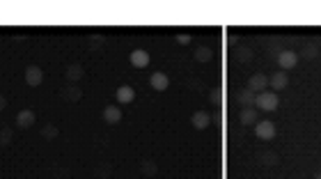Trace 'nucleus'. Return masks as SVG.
Segmentation results:
<instances>
[{
    "label": "nucleus",
    "mask_w": 321,
    "mask_h": 179,
    "mask_svg": "<svg viewBox=\"0 0 321 179\" xmlns=\"http://www.w3.org/2000/svg\"><path fill=\"white\" fill-rule=\"evenodd\" d=\"M44 133H46V136H58V129H46Z\"/></svg>",
    "instance_id": "aec40b11"
},
{
    "label": "nucleus",
    "mask_w": 321,
    "mask_h": 179,
    "mask_svg": "<svg viewBox=\"0 0 321 179\" xmlns=\"http://www.w3.org/2000/svg\"><path fill=\"white\" fill-rule=\"evenodd\" d=\"M241 124H257V108L252 106V108H243L241 110Z\"/></svg>",
    "instance_id": "4468645a"
},
{
    "label": "nucleus",
    "mask_w": 321,
    "mask_h": 179,
    "mask_svg": "<svg viewBox=\"0 0 321 179\" xmlns=\"http://www.w3.org/2000/svg\"><path fill=\"white\" fill-rule=\"evenodd\" d=\"M133 99H136V90H133L131 85H122V88H117V101L119 103H131Z\"/></svg>",
    "instance_id": "9b49d317"
},
{
    "label": "nucleus",
    "mask_w": 321,
    "mask_h": 179,
    "mask_svg": "<svg viewBox=\"0 0 321 179\" xmlns=\"http://www.w3.org/2000/svg\"><path fill=\"white\" fill-rule=\"evenodd\" d=\"M255 92H250V90H241V92H239L237 94V101L241 103V106L243 108H252L255 106Z\"/></svg>",
    "instance_id": "f8f14e48"
},
{
    "label": "nucleus",
    "mask_w": 321,
    "mask_h": 179,
    "mask_svg": "<svg viewBox=\"0 0 321 179\" xmlns=\"http://www.w3.org/2000/svg\"><path fill=\"white\" fill-rule=\"evenodd\" d=\"M5 106H7V101H5V96L0 94V110H5Z\"/></svg>",
    "instance_id": "412c9836"
},
{
    "label": "nucleus",
    "mask_w": 321,
    "mask_h": 179,
    "mask_svg": "<svg viewBox=\"0 0 321 179\" xmlns=\"http://www.w3.org/2000/svg\"><path fill=\"white\" fill-rule=\"evenodd\" d=\"M209 101L211 103H220V90H211V94H209Z\"/></svg>",
    "instance_id": "f3484780"
},
{
    "label": "nucleus",
    "mask_w": 321,
    "mask_h": 179,
    "mask_svg": "<svg viewBox=\"0 0 321 179\" xmlns=\"http://www.w3.org/2000/svg\"><path fill=\"white\" fill-rule=\"evenodd\" d=\"M278 65H280V69H285V72L294 69V67L298 65V53H294V51H282V53L278 55Z\"/></svg>",
    "instance_id": "7ed1b4c3"
},
{
    "label": "nucleus",
    "mask_w": 321,
    "mask_h": 179,
    "mask_svg": "<svg viewBox=\"0 0 321 179\" xmlns=\"http://www.w3.org/2000/svg\"><path fill=\"white\" fill-rule=\"evenodd\" d=\"M131 65L136 67V69H145V67L149 65V53L143 51V48H136L131 53Z\"/></svg>",
    "instance_id": "1a4fd4ad"
},
{
    "label": "nucleus",
    "mask_w": 321,
    "mask_h": 179,
    "mask_svg": "<svg viewBox=\"0 0 321 179\" xmlns=\"http://www.w3.org/2000/svg\"><path fill=\"white\" fill-rule=\"evenodd\" d=\"M211 58H214V51H211L209 46H200L195 51V60H197V62H209Z\"/></svg>",
    "instance_id": "2eb2a0df"
},
{
    "label": "nucleus",
    "mask_w": 321,
    "mask_h": 179,
    "mask_svg": "<svg viewBox=\"0 0 321 179\" xmlns=\"http://www.w3.org/2000/svg\"><path fill=\"white\" fill-rule=\"evenodd\" d=\"M190 39H193V37H190V35H177V42L181 44V46H188V44H190Z\"/></svg>",
    "instance_id": "a211bd4d"
},
{
    "label": "nucleus",
    "mask_w": 321,
    "mask_h": 179,
    "mask_svg": "<svg viewBox=\"0 0 321 179\" xmlns=\"http://www.w3.org/2000/svg\"><path fill=\"white\" fill-rule=\"evenodd\" d=\"M315 179H321V173H319V175H317V177H315Z\"/></svg>",
    "instance_id": "4be33fe9"
},
{
    "label": "nucleus",
    "mask_w": 321,
    "mask_h": 179,
    "mask_svg": "<svg viewBox=\"0 0 321 179\" xmlns=\"http://www.w3.org/2000/svg\"><path fill=\"white\" fill-rule=\"evenodd\" d=\"M255 136L262 138V140H271V138L275 136V124H273V122H268V119L257 122V124H255Z\"/></svg>",
    "instance_id": "f03ea898"
},
{
    "label": "nucleus",
    "mask_w": 321,
    "mask_h": 179,
    "mask_svg": "<svg viewBox=\"0 0 321 179\" xmlns=\"http://www.w3.org/2000/svg\"><path fill=\"white\" fill-rule=\"evenodd\" d=\"M280 103L278 94L275 92H259V94L255 96V108L257 110H275Z\"/></svg>",
    "instance_id": "f257e3e1"
},
{
    "label": "nucleus",
    "mask_w": 321,
    "mask_h": 179,
    "mask_svg": "<svg viewBox=\"0 0 321 179\" xmlns=\"http://www.w3.org/2000/svg\"><path fill=\"white\" fill-rule=\"evenodd\" d=\"M80 76H83V67L80 65H72L67 69V78H69V81H78Z\"/></svg>",
    "instance_id": "dca6fc26"
},
{
    "label": "nucleus",
    "mask_w": 321,
    "mask_h": 179,
    "mask_svg": "<svg viewBox=\"0 0 321 179\" xmlns=\"http://www.w3.org/2000/svg\"><path fill=\"white\" fill-rule=\"evenodd\" d=\"M149 85H152V90H156V92H163V90L170 88V78L163 72H154L152 78H149Z\"/></svg>",
    "instance_id": "20e7f679"
},
{
    "label": "nucleus",
    "mask_w": 321,
    "mask_h": 179,
    "mask_svg": "<svg viewBox=\"0 0 321 179\" xmlns=\"http://www.w3.org/2000/svg\"><path fill=\"white\" fill-rule=\"evenodd\" d=\"M317 53H319V51H317L315 46H308V48H305V55H308V58H315Z\"/></svg>",
    "instance_id": "6ab92c4d"
},
{
    "label": "nucleus",
    "mask_w": 321,
    "mask_h": 179,
    "mask_svg": "<svg viewBox=\"0 0 321 179\" xmlns=\"http://www.w3.org/2000/svg\"><path fill=\"white\" fill-rule=\"evenodd\" d=\"M190 124L195 126L197 131H202V129H207V126L211 124V115H209L207 110H197V113H193V117H190Z\"/></svg>",
    "instance_id": "0eeeda50"
},
{
    "label": "nucleus",
    "mask_w": 321,
    "mask_h": 179,
    "mask_svg": "<svg viewBox=\"0 0 321 179\" xmlns=\"http://www.w3.org/2000/svg\"><path fill=\"white\" fill-rule=\"evenodd\" d=\"M42 81H44V74H42V69H39V67L30 65L28 69H25V83H28L30 88H37Z\"/></svg>",
    "instance_id": "39448f33"
},
{
    "label": "nucleus",
    "mask_w": 321,
    "mask_h": 179,
    "mask_svg": "<svg viewBox=\"0 0 321 179\" xmlns=\"http://www.w3.org/2000/svg\"><path fill=\"white\" fill-rule=\"evenodd\" d=\"M16 126L18 129H30V126H35V113H32L30 108L21 110V113L16 115Z\"/></svg>",
    "instance_id": "6e6552de"
},
{
    "label": "nucleus",
    "mask_w": 321,
    "mask_h": 179,
    "mask_svg": "<svg viewBox=\"0 0 321 179\" xmlns=\"http://www.w3.org/2000/svg\"><path fill=\"white\" fill-rule=\"evenodd\" d=\"M268 88V78L264 76V74H255V76H250V81H248V90L250 92H264V90Z\"/></svg>",
    "instance_id": "423d86ee"
},
{
    "label": "nucleus",
    "mask_w": 321,
    "mask_h": 179,
    "mask_svg": "<svg viewBox=\"0 0 321 179\" xmlns=\"http://www.w3.org/2000/svg\"><path fill=\"white\" fill-rule=\"evenodd\" d=\"M268 85L273 90H285L289 85V78H287V72H275L273 76L268 78Z\"/></svg>",
    "instance_id": "9d476101"
},
{
    "label": "nucleus",
    "mask_w": 321,
    "mask_h": 179,
    "mask_svg": "<svg viewBox=\"0 0 321 179\" xmlns=\"http://www.w3.org/2000/svg\"><path fill=\"white\" fill-rule=\"evenodd\" d=\"M103 119H106L108 124H117L119 119H122V108H117V106H108L106 110H103Z\"/></svg>",
    "instance_id": "ddd939ff"
}]
</instances>
